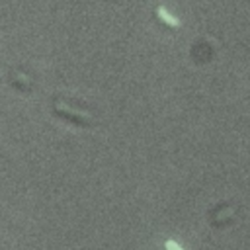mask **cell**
<instances>
[{
    "label": "cell",
    "mask_w": 250,
    "mask_h": 250,
    "mask_svg": "<svg viewBox=\"0 0 250 250\" xmlns=\"http://www.w3.org/2000/svg\"><path fill=\"white\" fill-rule=\"evenodd\" d=\"M154 16H156V20H160V21H162L166 27H170V29H180V25H182V21H180L176 16H172L164 6H156Z\"/></svg>",
    "instance_id": "2"
},
{
    "label": "cell",
    "mask_w": 250,
    "mask_h": 250,
    "mask_svg": "<svg viewBox=\"0 0 250 250\" xmlns=\"http://www.w3.org/2000/svg\"><path fill=\"white\" fill-rule=\"evenodd\" d=\"M55 113L61 115L62 119L74 123V125H80V127H92L94 125V119H92V115L86 109H76L74 105H70L62 98L55 100Z\"/></svg>",
    "instance_id": "1"
},
{
    "label": "cell",
    "mask_w": 250,
    "mask_h": 250,
    "mask_svg": "<svg viewBox=\"0 0 250 250\" xmlns=\"http://www.w3.org/2000/svg\"><path fill=\"white\" fill-rule=\"evenodd\" d=\"M232 217V207L230 205H221L213 211V223H223V221H229Z\"/></svg>",
    "instance_id": "3"
},
{
    "label": "cell",
    "mask_w": 250,
    "mask_h": 250,
    "mask_svg": "<svg viewBox=\"0 0 250 250\" xmlns=\"http://www.w3.org/2000/svg\"><path fill=\"white\" fill-rule=\"evenodd\" d=\"M164 246H166V250H182V246L176 240H170V238L164 242Z\"/></svg>",
    "instance_id": "4"
}]
</instances>
